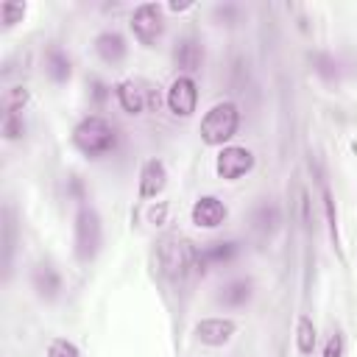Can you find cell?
Instances as JSON below:
<instances>
[{
    "instance_id": "44dd1931",
    "label": "cell",
    "mask_w": 357,
    "mask_h": 357,
    "mask_svg": "<svg viewBox=\"0 0 357 357\" xmlns=\"http://www.w3.org/2000/svg\"><path fill=\"white\" fill-rule=\"evenodd\" d=\"M22 131H25L22 112H6V117H3V134H6V139H20Z\"/></svg>"
},
{
    "instance_id": "4316f807",
    "label": "cell",
    "mask_w": 357,
    "mask_h": 357,
    "mask_svg": "<svg viewBox=\"0 0 357 357\" xmlns=\"http://www.w3.org/2000/svg\"><path fill=\"white\" fill-rule=\"evenodd\" d=\"M162 215H165V206H159V209H153V212H151V220H159Z\"/></svg>"
},
{
    "instance_id": "8992f818",
    "label": "cell",
    "mask_w": 357,
    "mask_h": 357,
    "mask_svg": "<svg viewBox=\"0 0 357 357\" xmlns=\"http://www.w3.org/2000/svg\"><path fill=\"white\" fill-rule=\"evenodd\" d=\"M251 167H254V153H251L248 148H240V145L223 148L220 156H218V165H215L218 176L226 178V181H237V178L245 176Z\"/></svg>"
},
{
    "instance_id": "2e32d148",
    "label": "cell",
    "mask_w": 357,
    "mask_h": 357,
    "mask_svg": "<svg viewBox=\"0 0 357 357\" xmlns=\"http://www.w3.org/2000/svg\"><path fill=\"white\" fill-rule=\"evenodd\" d=\"M33 287L39 290V296L53 298V296L61 290V279H59V273H56L53 268L42 265V268H36V271H33Z\"/></svg>"
},
{
    "instance_id": "d4e9b609",
    "label": "cell",
    "mask_w": 357,
    "mask_h": 357,
    "mask_svg": "<svg viewBox=\"0 0 357 357\" xmlns=\"http://www.w3.org/2000/svg\"><path fill=\"white\" fill-rule=\"evenodd\" d=\"M315 70H318V75H324L326 81H332V78L337 75L335 61H332V56H326V53H318V56H315Z\"/></svg>"
},
{
    "instance_id": "484cf974",
    "label": "cell",
    "mask_w": 357,
    "mask_h": 357,
    "mask_svg": "<svg viewBox=\"0 0 357 357\" xmlns=\"http://www.w3.org/2000/svg\"><path fill=\"white\" fill-rule=\"evenodd\" d=\"M343 354V335H332L329 337V343H326V349H324V357H340Z\"/></svg>"
},
{
    "instance_id": "5b68a950",
    "label": "cell",
    "mask_w": 357,
    "mask_h": 357,
    "mask_svg": "<svg viewBox=\"0 0 357 357\" xmlns=\"http://www.w3.org/2000/svg\"><path fill=\"white\" fill-rule=\"evenodd\" d=\"M131 31H134V36H137L145 47L156 45V42L162 39V31H165L162 8H159L156 3H142V6H137L134 14H131Z\"/></svg>"
},
{
    "instance_id": "9c48e42d",
    "label": "cell",
    "mask_w": 357,
    "mask_h": 357,
    "mask_svg": "<svg viewBox=\"0 0 357 357\" xmlns=\"http://www.w3.org/2000/svg\"><path fill=\"white\" fill-rule=\"evenodd\" d=\"M167 184V170L162 159H148L139 173V198H156Z\"/></svg>"
},
{
    "instance_id": "d6986e66",
    "label": "cell",
    "mask_w": 357,
    "mask_h": 357,
    "mask_svg": "<svg viewBox=\"0 0 357 357\" xmlns=\"http://www.w3.org/2000/svg\"><path fill=\"white\" fill-rule=\"evenodd\" d=\"M312 349H315V326L307 315H301L298 318V351L312 354Z\"/></svg>"
},
{
    "instance_id": "277c9868",
    "label": "cell",
    "mask_w": 357,
    "mask_h": 357,
    "mask_svg": "<svg viewBox=\"0 0 357 357\" xmlns=\"http://www.w3.org/2000/svg\"><path fill=\"white\" fill-rule=\"evenodd\" d=\"M100 248V218L92 206H81L75 215V257L89 262Z\"/></svg>"
},
{
    "instance_id": "30bf717a",
    "label": "cell",
    "mask_w": 357,
    "mask_h": 357,
    "mask_svg": "<svg viewBox=\"0 0 357 357\" xmlns=\"http://www.w3.org/2000/svg\"><path fill=\"white\" fill-rule=\"evenodd\" d=\"M226 220V206L223 201H218L215 195H204L192 204V223L204 226V229H215Z\"/></svg>"
},
{
    "instance_id": "6da1fadb",
    "label": "cell",
    "mask_w": 357,
    "mask_h": 357,
    "mask_svg": "<svg viewBox=\"0 0 357 357\" xmlns=\"http://www.w3.org/2000/svg\"><path fill=\"white\" fill-rule=\"evenodd\" d=\"M156 254H159L162 273L173 282H184L190 271H198V251L187 237H178V234L162 237L156 245Z\"/></svg>"
},
{
    "instance_id": "cb8c5ba5",
    "label": "cell",
    "mask_w": 357,
    "mask_h": 357,
    "mask_svg": "<svg viewBox=\"0 0 357 357\" xmlns=\"http://www.w3.org/2000/svg\"><path fill=\"white\" fill-rule=\"evenodd\" d=\"M25 100H28L25 86H14V89H8V95H6V112H22Z\"/></svg>"
},
{
    "instance_id": "3957f363",
    "label": "cell",
    "mask_w": 357,
    "mask_h": 357,
    "mask_svg": "<svg viewBox=\"0 0 357 357\" xmlns=\"http://www.w3.org/2000/svg\"><path fill=\"white\" fill-rule=\"evenodd\" d=\"M237 126H240V112L231 100H223V103H215L204 120H201V139L206 145H223L229 142L234 134H237Z\"/></svg>"
},
{
    "instance_id": "e0dca14e",
    "label": "cell",
    "mask_w": 357,
    "mask_h": 357,
    "mask_svg": "<svg viewBox=\"0 0 357 357\" xmlns=\"http://www.w3.org/2000/svg\"><path fill=\"white\" fill-rule=\"evenodd\" d=\"M70 59L59 50V47H50L47 50V75L56 81V84H64L67 78H70Z\"/></svg>"
},
{
    "instance_id": "ffe728a7",
    "label": "cell",
    "mask_w": 357,
    "mask_h": 357,
    "mask_svg": "<svg viewBox=\"0 0 357 357\" xmlns=\"http://www.w3.org/2000/svg\"><path fill=\"white\" fill-rule=\"evenodd\" d=\"M321 195H324V209H326V220H329V237L337 248V215H335V198H332L326 181H321Z\"/></svg>"
},
{
    "instance_id": "52a82bcc",
    "label": "cell",
    "mask_w": 357,
    "mask_h": 357,
    "mask_svg": "<svg viewBox=\"0 0 357 357\" xmlns=\"http://www.w3.org/2000/svg\"><path fill=\"white\" fill-rule=\"evenodd\" d=\"M198 103V86L190 75H178L167 89V109L176 117H190Z\"/></svg>"
},
{
    "instance_id": "603a6c76",
    "label": "cell",
    "mask_w": 357,
    "mask_h": 357,
    "mask_svg": "<svg viewBox=\"0 0 357 357\" xmlns=\"http://www.w3.org/2000/svg\"><path fill=\"white\" fill-rule=\"evenodd\" d=\"M47 357H81V354H78L75 343H70V340H64V337H56V340H50V346H47Z\"/></svg>"
},
{
    "instance_id": "ac0fdd59",
    "label": "cell",
    "mask_w": 357,
    "mask_h": 357,
    "mask_svg": "<svg viewBox=\"0 0 357 357\" xmlns=\"http://www.w3.org/2000/svg\"><path fill=\"white\" fill-rule=\"evenodd\" d=\"M254 226L259 231H273L279 226V206L271 204V201H262L257 209H254Z\"/></svg>"
},
{
    "instance_id": "ba28073f",
    "label": "cell",
    "mask_w": 357,
    "mask_h": 357,
    "mask_svg": "<svg viewBox=\"0 0 357 357\" xmlns=\"http://www.w3.org/2000/svg\"><path fill=\"white\" fill-rule=\"evenodd\" d=\"M231 335H234V321L229 318H204L195 326V337L206 346H223L231 340Z\"/></svg>"
},
{
    "instance_id": "7402d4cb",
    "label": "cell",
    "mask_w": 357,
    "mask_h": 357,
    "mask_svg": "<svg viewBox=\"0 0 357 357\" xmlns=\"http://www.w3.org/2000/svg\"><path fill=\"white\" fill-rule=\"evenodd\" d=\"M0 17H3V25L11 28V25L22 22V17H25V6H22V3H3V6H0Z\"/></svg>"
},
{
    "instance_id": "8fae6325",
    "label": "cell",
    "mask_w": 357,
    "mask_h": 357,
    "mask_svg": "<svg viewBox=\"0 0 357 357\" xmlns=\"http://www.w3.org/2000/svg\"><path fill=\"white\" fill-rule=\"evenodd\" d=\"M114 95H117V103L123 106V112H128V114H139L151 103L148 100V92L137 81H120L117 89H114Z\"/></svg>"
},
{
    "instance_id": "7a4b0ae2",
    "label": "cell",
    "mask_w": 357,
    "mask_h": 357,
    "mask_svg": "<svg viewBox=\"0 0 357 357\" xmlns=\"http://www.w3.org/2000/svg\"><path fill=\"white\" fill-rule=\"evenodd\" d=\"M73 142H75V148H78L81 153H86L89 159H100V156H106L109 151H114L117 134H114V128H112L109 120H103V117H98V114H89V117H84V120L73 128Z\"/></svg>"
},
{
    "instance_id": "5bb4252c",
    "label": "cell",
    "mask_w": 357,
    "mask_h": 357,
    "mask_svg": "<svg viewBox=\"0 0 357 357\" xmlns=\"http://www.w3.org/2000/svg\"><path fill=\"white\" fill-rule=\"evenodd\" d=\"M234 254H237V245L234 243H212L204 251H198V271H206V265L229 262Z\"/></svg>"
},
{
    "instance_id": "4fadbf2b",
    "label": "cell",
    "mask_w": 357,
    "mask_h": 357,
    "mask_svg": "<svg viewBox=\"0 0 357 357\" xmlns=\"http://www.w3.org/2000/svg\"><path fill=\"white\" fill-rule=\"evenodd\" d=\"M95 50H98V56H100L103 61L117 64V61H123V56H126V39H123L120 33H114V31H103V33L95 39Z\"/></svg>"
},
{
    "instance_id": "9a60e30c",
    "label": "cell",
    "mask_w": 357,
    "mask_h": 357,
    "mask_svg": "<svg viewBox=\"0 0 357 357\" xmlns=\"http://www.w3.org/2000/svg\"><path fill=\"white\" fill-rule=\"evenodd\" d=\"M248 298H251V284L243 282V279L229 282V284L220 287V293H218V301L226 304V307H243Z\"/></svg>"
},
{
    "instance_id": "7c38bea8",
    "label": "cell",
    "mask_w": 357,
    "mask_h": 357,
    "mask_svg": "<svg viewBox=\"0 0 357 357\" xmlns=\"http://www.w3.org/2000/svg\"><path fill=\"white\" fill-rule=\"evenodd\" d=\"M173 61H176V67L178 70H184V73H195L198 67H201V61H204V50H201V45L195 42V39H181L178 45H176V50H173Z\"/></svg>"
}]
</instances>
